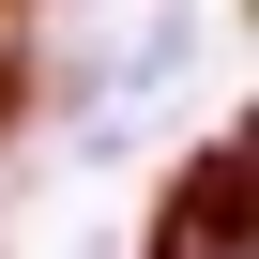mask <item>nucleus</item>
<instances>
[{
	"label": "nucleus",
	"mask_w": 259,
	"mask_h": 259,
	"mask_svg": "<svg viewBox=\"0 0 259 259\" xmlns=\"http://www.w3.org/2000/svg\"><path fill=\"white\" fill-rule=\"evenodd\" d=\"M244 198H259V168H244V138H213V153L168 183V213H153V259H244Z\"/></svg>",
	"instance_id": "obj_1"
}]
</instances>
